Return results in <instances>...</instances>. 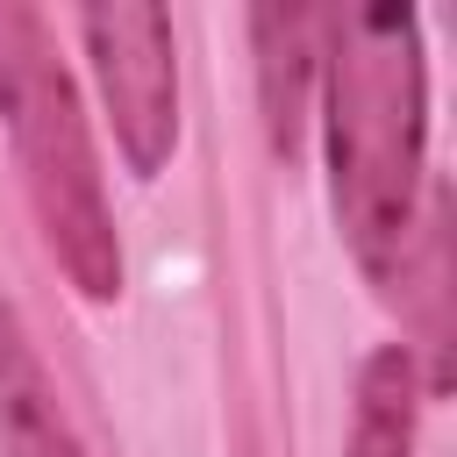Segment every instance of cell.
I'll use <instances>...</instances> for the list:
<instances>
[{"label":"cell","instance_id":"1","mask_svg":"<svg viewBox=\"0 0 457 457\" xmlns=\"http://www.w3.org/2000/svg\"><path fill=\"white\" fill-rule=\"evenodd\" d=\"M321 121L328 186L350 257L371 286H400L414 257L421 143H428V71L414 7H343L321 14Z\"/></svg>","mask_w":457,"mask_h":457},{"label":"cell","instance_id":"2","mask_svg":"<svg viewBox=\"0 0 457 457\" xmlns=\"http://www.w3.org/2000/svg\"><path fill=\"white\" fill-rule=\"evenodd\" d=\"M0 121L14 136L21 186H29V207H36L50 257L64 264V278L86 300H114L121 293V236L107 214V186H100V157H93V136L79 114V86L57 64L50 21L36 7H0Z\"/></svg>","mask_w":457,"mask_h":457},{"label":"cell","instance_id":"3","mask_svg":"<svg viewBox=\"0 0 457 457\" xmlns=\"http://www.w3.org/2000/svg\"><path fill=\"white\" fill-rule=\"evenodd\" d=\"M114 143L136 179H157L179 143V50L164 7H86L79 14Z\"/></svg>","mask_w":457,"mask_h":457},{"label":"cell","instance_id":"4","mask_svg":"<svg viewBox=\"0 0 457 457\" xmlns=\"http://www.w3.org/2000/svg\"><path fill=\"white\" fill-rule=\"evenodd\" d=\"M0 443H7V457H86L7 293H0Z\"/></svg>","mask_w":457,"mask_h":457},{"label":"cell","instance_id":"5","mask_svg":"<svg viewBox=\"0 0 457 457\" xmlns=\"http://www.w3.org/2000/svg\"><path fill=\"white\" fill-rule=\"evenodd\" d=\"M250 36H257V86H264L271 150L293 157L300 129H307V93H314V71H321V14H307V7H257Z\"/></svg>","mask_w":457,"mask_h":457},{"label":"cell","instance_id":"6","mask_svg":"<svg viewBox=\"0 0 457 457\" xmlns=\"http://www.w3.org/2000/svg\"><path fill=\"white\" fill-rule=\"evenodd\" d=\"M414 414H421V378L414 350L386 343L357 371V421H350V457H414Z\"/></svg>","mask_w":457,"mask_h":457}]
</instances>
